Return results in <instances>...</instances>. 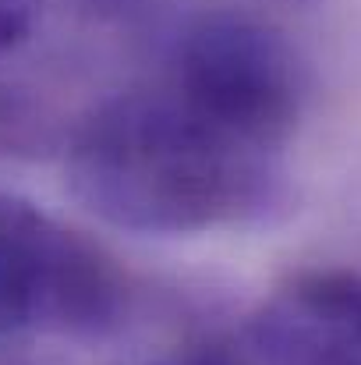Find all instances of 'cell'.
Segmentation results:
<instances>
[{
	"label": "cell",
	"instance_id": "cell-8",
	"mask_svg": "<svg viewBox=\"0 0 361 365\" xmlns=\"http://www.w3.org/2000/svg\"><path fill=\"white\" fill-rule=\"evenodd\" d=\"M156 365H255V362L241 359V355L220 348V344H199V348H184L181 355H174V359L156 362Z\"/></svg>",
	"mask_w": 361,
	"mask_h": 365
},
{
	"label": "cell",
	"instance_id": "cell-9",
	"mask_svg": "<svg viewBox=\"0 0 361 365\" xmlns=\"http://www.w3.org/2000/svg\"><path fill=\"white\" fill-rule=\"evenodd\" d=\"M351 291H355V298H358V305H361V273H351Z\"/></svg>",
	"mask_w": 361,
	"mask_h": 365
},
{
	"label": "cell",
	"instance_id": "cell-4",
	"mask_svg": "<svg viewBox=\"0 0 361 365\" xmlns=\"http://www.w3.org/2000/svg\"><path fill=\"white\" fill-rule=\"evenodd\" d=\"M255 365H361V305L347 269L294 277L251 323Z\"/></svg>",
	"mask_w": 361,
	"mask_h": 365
},
{
	"label": "cell",
	"instance_id": "cell-3",
	"mask_svg": "<svg viewBox=\"0 0 361 365\" xmlns=\"http://www.w3.org/2000/svg\"><path fill=\"white\" fill-rule=\"evenodd\" d=\"M167 89L213 124L287 153L305 110L308 75L273 25L216 11L195 18L177 39Z\"/></svg>",
	"mask_w": 361,
	"mask_h": 365
},
{
	"label": "cell",
	"instance_id": "cell-2",
	"mask_svg": "<svg viewBox=\"0 0 361 365\" xmlns=\"http://www.w3.org/2000/svg\"><path fill=\"white\" fill-rule=\"evenodd\" d=\"M131 284L100 242L0 192V337L96 341L124 327Z\"/></svg>",
	"mask_w": 361,
	"mask_h": 365
},
{
	"label": "cell",
	"instance_id": "cell-6",
	"mask_svg": "<svg viewBox=\"0 0 361 365\" xmlns=\"http://www.w3.org/2000/svg\"><path fill=\"white\" fill-rule=\"evenodd\" d=\"M71 4L78 14L103 25H138L159 7V0H71Z\"/></svg>",
	"mask_w": 361,
	"mask_h": 365
},
{
	"label": "cell",
	"instance_id": "cell-1",
	"mask_svg": "<svg viewBox=\"0 0 361 365\" xmlns=\"http://www.w3.org/2000/svg\"><path fill=\"white\" fill-rule=\"evenodd\" d=\"M68 185L103 224L131 235H206L291 210L283 149L192 110L174 89L120 93L68 135Z\"/></svg>",
	"mask_w": 361,
	"mask_h": 365
},
{
	"label": "cell",
	"instance_id": "cell-5",
	"mask_svg": "<svg viewBox=\"0 0 361 365\" xmlns=\"http://www.w3.org/2000/svg\"><path fill=\"white\" fill-rule=\"evenodd\" d=\"M53 142H57V128L50 121V114L25 93L0 86V153L36 156V153H46Z\"/></svg>",
	"mask_w": 361,
	"mask_h": 365
},
{
	"label": "cell",
	"instance_id": "cell-7",
	"mask_svg": "<svg viewBox=\"0 0 361 365\" xmlns=\"http://www.w3.org/2000/svg\"><path fill=\"white\" fill-rule=\"evenodd\" d=\"M43 0H0V57L25 43V36L36 25Z\"/></svg>",
	"mask_w": 361,
	"mask_h": 365
}]
</instances>
